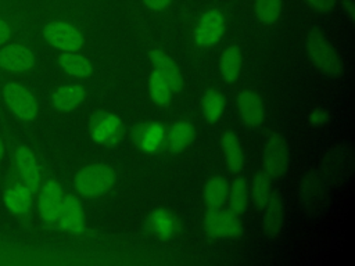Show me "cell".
Listing matches in <instances>:
<instances>
[{
	"label": "cell",
	"mask_w": 355,
	"mask_h": 266,
	"mask_svg": "<svg viewBox=\"0 0 355 266\" xmlns=\"http://www.w3.org/2000/svg\"><path fill=\"white\" fill-rule=\"evenodd\" d=\"M306 51L311 61L322 72L330 76H337L341 73V69H343L341 60L337 51L333 48V46L329 43V40L320 30L313 29L308 33Z\"/></svg>",
	"instance_id": "obj_1"
},
{
	"label": "cell",
	"mask_w": 355,
	"mask_h": 266,
	"mask_svg": "<svg viewBox=\"0 0 355 266\" xmlns=\"http://www.w3.org/2000/svg\"><path fill=\"white\" fill-rule=\"evenodd\" d=\"M115 181L114 170L103 163L83 168L75 176V188L85 197H97L107 193Z\"/></svg>",
	"instance_id": "obj_2"
},
{
	"label": "cell",
	"mask_w": 355,
	"mask_h": 266,
	"mask_svg": "<svg viewBox=\"0 0 355 266\" xmlns=\"http://www.w3.org/2000/svg\"><path fill=\"white\" fill-rule=\"evenodd\" d=\"M3 97L8 109L21 121H32L37 115L35 96L22 85L8 82L3 86Z\"/></svg>",
	"instance_id": "obj_3"
},
{
	"label": "cell",
	"mask_w": 355,
	"mask_h": 266,
	"mask_svg": "<svg viewBox=\"0 0 355 266\" xmlns=\"http://www.w3.org/2000/svg\"><path fill=\"white\" fill-rule=\"evenodd\" d=\"M288 168V148L286 140L273 133L265 140L263 145V169L269 177H280Z\"/></svg>",
	"instance_id": "obj_4"
},
{
	"label": "cell",
	"mask_w": 355,
	"mask_h": 266,
	"mask_svg": "<svg viewBox=\"0 0 355 266\" xmlns=\"http://www.w3.org/2000/svg\"><path fill=\"white\" fill-rule=\"evenodd\" d=\"M204 227L212 237H239L243 231L237 215L220 208H209L204 218Z\"/></svg>",
	"instance_id": "obj_5"
},
{
	"label": "cell",
	"mask_w": 355,
	"mask_h": 266,
	"mask_svg": "<svg viewBox=\"0 0 355 266\" xmlns=\"http://www.w3.org/2000/svg\"><path fill=\"white\" fill-rule=\"evenodd\" d=\"M43 35L53 47L62 51H76L83 44L82 33L71 24L62 21H54L46 25Z\"/></svg>",
	"instance_id": "obj_6"
},
{
	"label": "cell",
	"mask_w": 355,
	"mask_h": 266,
	"mask_svg": "<svg viewBox=\"0 0 355 266\" xmlns=\"http://www.w3.org/2000/svg\"><path fill=\"white\" fill-rule=\"evenodd\" d=\"M225 32V18L218 10L204 12L196 26V43L202 47H211L219 42Z\"/></svg>",
	"instance_id": "obj_7"
},
{
	"label": "cell",
	"mask_w": 355,
	"mask_h": 266,
	"mask_svg": "<svg viewBox=\"0 0 355 266\" xmlns=\"http://www.w3.org/2000/svg\"><path fill=\"white\" fill-rule=\"evenodd\" d=\"M237 107L243 123L250 127H258L262 125L265 118L263 104L255 91L243 90L237 97Z\"/></svg>",
	"instance_id": "obj_8"
},
{
	"label": "cell",
	"mask_w": 355,
	"mask_h": 266,
	"mask_svg": "<svg viewBox=\"0 0 355 266\" xmlns=\"http://www.w3.org/2000/svg\"><path fill=\"white\" fill-rule=\"evenodd\" d=\"M62 204L61 187L55 180H49L40 190L39 212L44 222L53 223L58 219V213Z\"/></svg>",
	"instance_id": "obj_9"
},
{
	"label": "cell",
	"mask_w": 355,
	"mask_h": 266,
	"mask_svg": "<svg viewBox=\"0 0 355 266\" xmlns=\"http://www.w3.org/2000/svg\"><path fill=\"white\" fill-rule=\"evenodd\" d=\"M15 165L24 184L35 193L40 184V170L33 152L24 145L18 147L15 150Z\"/></svg>",
	"instance_id": "obj_10"
},
{
	"label": "cell",
	"mask_w": 355,
	"mask_h": 266,
	"mask_svg": "<svg viewBox=\"0 0 355 266\" xmlns=\"http://www.w3.org/2000/svg\"><path fill=\"white\" fill-rule=\"evenodd\" d=\"M35 65L31 50L21 44H8L0 50V66L12 72L28 71Z\"/></svg>",
	"instance_id": "obj_11"
},
{
	"label": "cell",
	"mask_w": 355,
	"mask_h": 266,
	"mask_svg": "<svg viewBox=\"0 0 355 266\" xmlns=\"http://www.w3.org/2000/svg\"><path fill=\"white\" fill-rule=\"evenodd\" d=\"M150 58L155 68L154 71H157L162 76V79L168 83L171 90L179 91L183 86V80L176 62L162 50H151Z\"/></svg>",
	"instance_id": "obj_12"
},
{
	"label": "cell",
	"mask_w": 355,
	"mask_h": 266,
	"mask_svg": "<svg viewBox=\"0 0 355 266\" xmlns=\"http://www.w3.org/2000/svg\"><path fill=\"white\" fill-rule=\"evenodd\" d=\"M60 226L72 234H80L83 231V212L79 201L73 195H67L62 198L61 209L58 213Z\"/></svg>",
	"instance_id": "obj_13"
},
{
	"label": "cell",
	"mask_w": 355,
	"mask_h": 266,
	"mask_svg": "<svg viewBox=\"0 0 355 266\" xmlns=\"http://www.w3.org/2000/svg\"><path fill=\"white\" fill-rule=\"evenodd\" d=\"M265 213L262 219V227L266 236L275 237L280 233L283 220H284V211H283V201L282 197L276 193L269 195L268 202L265 204Z\"/></svg>",
	"instance_id": "obj_14"
},
{
	"label": "cell",
	"mask_w": 355,
	"mask_h": 266,
	"mask_svg": "<svg viewBox=\"0 0 355 266\" xmlns=\"http://www.w3.org/2000/svg\"><path fill=\"white\" fill-rule=\"evenodd\" d=\"M85 98V89L80 85H65L58 87L53 94V105L58 111H71Z\"/></svg>",
	"instance_id": "obj_15"
},
{
	"label": "cell",
	"mask_w": 355,
	"mask_h": 266,
	"mask_svg": "<svg viewBox=\"0 0 355 266\" xmlns=\"http://www.w3.org/2000/svg\"><path fill=\"white\" fill-rule=\"evenodd\" d=\"M32 201V191L25 184H17L6 191V206L15 215H22L29 211Z\"/></svg>",
	"instance_id": "obj_16"
},
{
	"label": "cell",
	"mask_w": 355,
	"mask_h": 266,
	"mask_svg": "<svg viewBox=\"0 0 355 266\" xmlns=\"http://www.w3.org/2000/svg\"><path fill=\"white\" fill-rule=\"evenodd\" d=\"M60 66L71 76H75V78H87L89 75H92L93 72V66H92V62L79 55V54H75L73 51H65L60 60Z\"/></svg>",
	"instance_id": "obj_17"
},
{
	"label": "cell",
	"mask_w": 355,
	"mask_h": 266,
	"mask_svg": "<svg viewBox=\"0 0 355 266\" xmlns=\"http://www.w3.org/2000/svg\"><path fill=\"white\" fill-rule=\"evenodd\" d=\"M194 139V127L187 121L176 122L168 130V145L172 151L178 152L184 150Z\"/></svg>",
	"instance_id": "obj_18"
},
{
	"label": "cell",
	"mask_w": 355,
	"mask_h": 266,
	"mask_svg": "<svg viewBox=\"0 0 355 266\" xmlns=\"http://www.w3.org/2000/svg\"><path fill=\"white\" fill-rule=\"evenodd\" d=\"M229 184L220 176L211 177L204 187V200L208 208H220L227 200Z\"/></svg>",
	"instance_id": "obj_19"
},
{
	"label": "cell",
	"mask_w": 355,
	"mask_h": 266,
	"mask_svg": "<svg viewBox=\"0 0 355 266\" xmlns=\"http://www.w3.org/2000/svg\"><path fill=\"white\" fill-rule=\"evenodd\" d=\"M222 147L226 157L227 166L232 172H239L244 163V155L237 136L233 132H226L222 136Z\"/></svg>",
	"instance_id": "obj_20"
},
{
	"label": "cell",
	"mask_w": 355,
	"mask_h": 266,
	"mask_svg": "<svg viewBox=\"0 0 355 266\" xmlns=\"http://www.w3.org/2000/svg\"><path fill=\"white\" fill-rule=\"evenodd\" d=\"M150 226L161 238H169L176 233L178 223L173 215L166 209H157L150 215Z\"/></svg>",
	"instance_id": "obj_21"
},
{
	"label": "cell",
	"mask_w": 355,
	"mask_h": 266,
	"mask_svg": "<svg viewBox=\"0 0 355 266\" xmlns=\"http://www.w3.org/2000/svg\"><path fill=\"white\" fill-rule=\"evenodd\" d=\"M240 65H241V58H240L239 48L236 46H229L222 53V57L219 61L222 78L227 83H233L240 73Z\"/></svg>",
	"instance_id": "obj_22"
},
{
	"label": "cell",
	"mask_w": 355,
	"mask_h": 266,
	"mask_svg": "<svg viewBox=\"0 0 355 266\" xmlns=\"http://www.w3.org/2000/svg\"><path fill=\"white\" fill-rule=\"evenodd\" d=\"M230 211L236 215H240L245 211L248 202V187L244 179H236L229 187L227 193Z\"/></svg>",
	"instance_id": "obj_23"
},
{
	"label": "cell",
	"mask_w": 355,
	"mask_h": 266,
	"mask_svg": "<svg viewBox=\"0 0 355 266\" xmlns=\"http://www.w3.org/2000/svg\"><path fill=\"white\" fill-rule=\"evenodd\" d=\"M250 195L258 208H263L265 204L269 200L270 195V183H269V176L265 172H259L254 176L251 188H250Z\"/></svg>",
	"instance_id": "obj_24"
},
{
	"label": "cell",
	"mask_w": 355,
	"mask_h": 266,
	"mask_svg": "<svg viewBox=\"0 0 355 266\" xmlns=\"http://www.w3.org/2000/svg\"><path fill=\"white\" fill-rule=\"evenodd\" d=\"M225 98L216 90H208L202 97V112L208 122H215L223 112Z\"/></svg>",
	"instance_id": "obj_25"
},
{
	"label": "cell",
	"mask_w": 355,
	"mask_h": 266,
	"mask_svg": "<svg viewBox=\"0 0 355 266\" xmlns=\"http://www.w3.org/2000/svg\"><path fill=\"white\" fill-rule=\"evenodd\" d=\"M148 89H150L151 98L154 100L155 104H158V105H168L169 104L172 90L157 71H154L150 76Z\"/></svg>",
	"instance_id": "obj_26"
},
{
	"label": "cell",
	"mask_w": 355,
	"mask_h": 266,
	"mask_svg": "<svg viewBox=\"0 0 355 266\" xmlns=\"http://www.w3.org/2000/svg\"><path fill=\"white\" fill-rule=\"evenodd\" d=\"M257 18L266 25L277 21L282 11V0H255Z\"/></svg>",
	"instance_id": "obj_27"
},
{
	"label": "cell",
	"mask_w": 355,
	"mask_h": 266,
	"mask_svg": "<svg viewBox=\"0 0 355 266\" xmlns=\"http://www.w3.org/2000/svg\"><path fill=\"white\" fill-rule=\"evenodd\" d=\"M162 133H164V130H162V127L159 125L154 123V125L148 126L146 129L144 134H143V140H141L143 148L146 151L155 150L159 145L161 140H162Z\"/></svg>",
	"instance_id": "obj_28"
},
{
	"label": "cell",
	"mask_w": 355,
	"mask_h": 266,
	"mask_svg": "<svg viewBox=\"0 0 355 266\" xmlns=\"http://www.w3.org/2000/svg\"><path fill=\"white\" fill-rule=\"evenodd\" d=\"M118 126V122L115 118L112 116H108L105 119H103L98 126L96 127V132H94V137L98 140V141H103L105 139H108L116 129Z\"/></svg>",
	"instance_id": "obj_29"
},
{
	"label": "cell",
	"mask_w": 355,
	"mask_h": 266,
	"mask_svg": "<svg viewBox=\"0 0 355 266\" xmlns=\"http://www.w3.org/2000/svg\"><path fill=\"white\" fill-rule=\"evenodd\" d=\"M172 0H143L144 6L153 11H161L169 6Z\"/></svg>",
	"instance_id": "obj_30"
},
{
	"label": "cell",
	"mask_w": 355,
	"mask_h": 266,
	"mask_svg": "<svg viewBox=\"0 0 355 266\" xmlns=\"http://www.w3.org/2000/svg\"><path fill=\"white\" fill-rule=\"evenodd\" d=\"M306 1L313 8H316L319 11H329L334 6V3H336V0H306Z\"/></svg>",
	"instance_id": "obj_31"
},
{
	"label": "cell",
	"mask_w": 355,
	"mask_h": 266,
	"mask_svg": "<svg viewBox=\"0 0 355 266\" xmlns=\"http://www.w3.org/2000/svg\"><path fill=\"white\" fill-rule=\"evenodd\" d=\"M11 35V28L8 25V22H6L4 19L0 18V44L4 43Z\"/></svg>",
	"instance_id": "obj_32"
},
{
	"label": "cell",
	"mask_w": 355,
	"mask_h": 266,
	"mask_svg": "<svg viewBox=\"0 0 355 266\" xmlns=\"http://www.w3.org/2000/svg\"><path fill=\"white\" fill-rule=\"evenodd\" d=\"M326 119H327V115H326V112H324L323 109H316V111H313L312 115H311V121H312L315 125H320V123H323Z\"/></svg>",
	"instance_id": "obj_33"
},
{
	"label": "cell",
	"mask_w": 355,
	"mask_h": 266,
	"mask_svg": "<svg viewBox=\"0 0 355 266\" xmlns=\"http://www.w3.org/2000/svg\"><path fill=\"white\" fill-rule=\"evenodd\" d=\"M347 10H348L349 19L354 21V19H355V6H354V1H352V0H348V3H347Z\"/></svg>",
	"instance_id": "obj_34"
},
{
	"label": "cell",
	"mask_w": 355,
	"mask_h": 266,
	"mask_svg": "<svg viewBox=\"0 0 355 266\" xmlns=\"http://www.w3.org/2000/svg\"><path fill=\"white\" fill-rule=\"evenodd\" d=\"M3 152H4V148H3V143H1V140H0V158H1Z\"/></svg>",
	"instance_id": "obj_35"
}]
</instances>
